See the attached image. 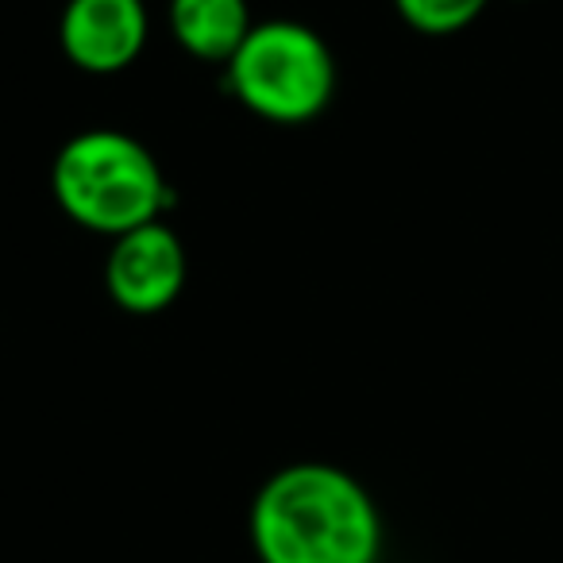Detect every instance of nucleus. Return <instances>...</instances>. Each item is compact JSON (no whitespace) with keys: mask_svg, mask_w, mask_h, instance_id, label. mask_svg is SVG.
Returning <instances> with one entry per match:
<instances>
[{"mask_svg":"<svg viewBox=\"0 0 563 563\" xmlns=\"http://www.w3.org/2000/svg\"><path fill=\"white\" fill-rule=\"evenodd\" d=\"M251 548L258 563H378L383 514L371 490L336 463L278 467L251 498Z\"/></svg>","mask_w":563,"mask_h":563,"instance_id":"1","label":"nucleus"},{"mask_svg":"<svg viewBox=\"0 0 563 563\" xmlns=\"http://www.w3.org/2000/svg\"><path fill=\"white\" fill-rule=\"evenodd\" d=\"M51 189L74 224L112 240L158 220L170 205L163 166L135 135L117 128L66 140L51 166Z\"/></svg>","mask_w":563,"mask_h":563,"instance_id":"2","label":"nucleus"},{"mask_svg":"<svg viewBox=\"0 0 563 563\" xmlns=\"http://www.w3.org/2000/svg\"><path fill=\"white\" fill-rule=\"evenodd\" d=\"M232 97L271 124H309L336 97L329 43L298 20H263L224 66Z\"/></svg>","mask_w":563,"mask_h":563,"instance_id":"3","label":"nucleus"},{"mask_svg":"<svg viewBox=\"0 0 563 563\" xmlns=\"http://www.w3.org/2000/svg\"><path fill=\"white\" fill-rule=\"evenodd\" d=\"M186 286V247L163 220L117 235L104 258V290L124 313L151 317L178 301Z\"/></svg>","mask_w":563,"mask_h":563,"instance_id":"4","label":"nucleus"},{"mask_svg":"<svg viewBox=\"0 0 563 563\" xmlns=\"http://www.w3.org/2000/svg\"><path fill=\"white\" fill-rule=\"evenodd\" d=\"M63 55L86 74H120L147 47L143 0H66L58 16Z\"/></svg>","mask_w":563,"mask_h":563,"instance_id":"5","label":"nucleus"},{"mask_svg":"<svg viewBox=\"0 0 563 563\" xmlns=\"http://www.w3.org/2000/svg\"><path fill=\"white\" fill-rule=\"evenodd\" d=\"M170 35L197 63L228 66L255 27L247 0H170Z\"/></svg>","mask_w":563,"mask_h":563,"instance_id":"6","label":"nucleus"},{"mask_svg":"<svg viewBox=\"0 0 563 563\" xmlns=\"http://www.w3.org/2000/svg\"><path fill=\"white\" fill-rule=\"evenodd\" d=\"M490 0H394L398 16L421 35H455L486 12Z\"/></svg>","mask_w":563,"mask_h":563,"instance_id":"7","label":"nucleus"},{"mask_svg":"<svg viewBox=\"0 0 563 563\" xmlns=\"http://www.w3.org/2000/svg\"><path fill=\"white\" fill-rule=\"evenodd\" d=\"M517 4H521V0H517Z\"/></svg>","mask_w":563,"mask_h":563,"instance_id":"8","label":"nucleus"}]
</instances>
